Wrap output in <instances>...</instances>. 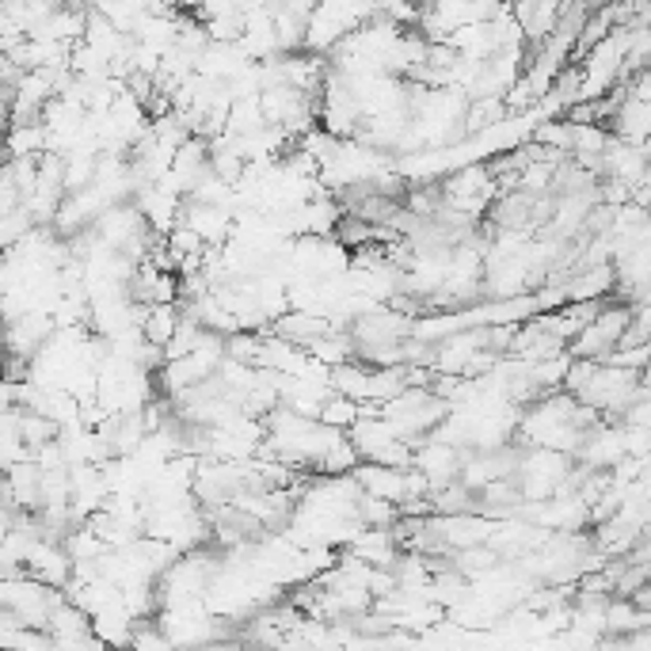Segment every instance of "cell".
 I'll return each mask as SVG.
<instances>
[{
	"label": "cell",
	"instance_id": "2",
	"mask_svg": "<svg viewBox=\"0 0 651 651\" xmlns=\"http://www.w3.org/2000/svg\"><path fill=\"white\" fill-rule=\"evenodd\" d=\"M180 225L199 236L202 248H222L225 241L233 236V214L230 210H217V206H194V202L183 199L180 206Z\"/></svg>",
	"mask_w": 651,
	"mask_h": 651
},
{
	"label": "cell",
	"instance_id": "3",
	"mask_svg": "<svg viewBox=\"0 0 651 651\" xmlns=\"http://www.w3.org/2000/svg\"><path fill=\"white\" fill-rule=\"evenodd\" d=\"M23 564H28L35 575H42V587H50V583H65V575L73 572L70 553H65V548H57L54 541H35Z\"/></svg>",
	"mask_w": 651,
	"mask_h": 651
},
{
	"label": "cell",
	"instance_id": "6",
	"mask_svg": "<svg viewBox=\"0 0 651 651\" xmlns=\"http://www.w3.org/2000/svg\"><path fill=\"white\" fill-rule=\"evenodd\" d=\"M320 427H332V430H351L354 423H359V404L354 401H346V396H328L324 404H320V416H317Z\"/></svg>",
	"mask_w": 651,
	"mask_h": 651
},
{
	"label": "cell",
	"instance_id": "7",
	"mask_svg": "<svg viewBox=\"0 0 651 651\" xmlns=\"http://www.w3.org/2000/svg\"><path fill=\"white\" fill-rule=\"evenodd\" d=\"M126 651H175L172 644L164 640V632L157 629V621L149 617V621H134V632H130V644Z\"/></svg>",
	"mask_w": 651,
	"mask_h": 651
},
{
	"label": "cell",
	"instance_id": "1",
	"mask_svg": "<svg viewBox=\"0 0 651 651\" xmlns=\"http://www.w3.org/2000/svg\"><path fill=\"white\" fill-rule=\"evenodd\" d=\"M366 20H374V4H317L306 23V54H332Z\"/></svg>",
	"mask_w": 651,
	"mask_h": 651
},
{
	"label": "cell",
	"instance_id": "9",
	"mask_svg": "<svg viewBox=\"0 0 651 651\" xmlns=\"http://www.w3.org/2000/svg\"><path fill=\"white\" fill-rule=\"evenodd\" d=\"M4 408H15V385L0 382V412Z\"/></svg>",
	"mask_w": 651,
	"mask_h": 651
},
{
	"label": "cell",
	"instance_id": "5",
	"mask_svg": "<svg viewBox=\"0 0 651 651\" xmlns=\"http://www.w3.org/2000/svg\"><path fill=\"white\" fill-rule=\"evenodd\" d=\"M180 306H149L146 309V320H141V335H146V343H153L157 351H164V343L172 340L175 324H180Z\"/></svg>",
	"mask_w": 651,
	"mask_h": 651
},
{
	"label": "cell",
	"instance_id": "8",
	"mask_svg": "<svg viewBox=\"0 0 651 651\" xmlns=\"http://www.w3.org/2000/svg\"><path fill=\"white\" fill-rule=\"evenodd\" d=\"M20 461H31L28 446H23L15 435H0V477H4L8 469H15Z\"/></svg>",
	"mask_w": 651,
	"mask_h": 651
},
{
	"label": "cell",
	"instance_id": "4",
	"mask_svg": "<svg viewBox=\"0 0 651 651\" xmlns=\"http://www.w3.org/2000/svg\"><path fill=\"white\" fill-rule=\"evenodd\" d=\"M602 629L606 637H632V632H648V613L632 610L625 598H610L602 613Z\"/></svg>",
	"mask_w": 651,
	"mask_h": 651
}]
</instances>
